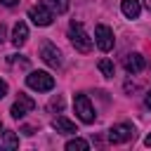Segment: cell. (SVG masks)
<instances>
[{"instance_id": "obj_8", "label": "cell", "mask_w": 151, "mask_h": 151, "mask_svg": "<svg viewBox=\"0 0 151 151\" xmlns=\"http://www.w3.org/2000/svg\"><path fill=\"white\" fill-rule=\"evenodd\" d=\"M40 57H42V61H45L47 66H52V68H59V66H61V52H59L52 42H42Z\"/></svg>"}, {"instance_id": "obj_15", "label": "cell", "mask_w": 151, "mask_h": 151, "mask_svg": "<svg viewBox=\"0 0 151 151\" xmlns=\"http://www.w3.org/2000/svg\"><path fill=\"white\" fill-rule=\"evenodd\" d=\"M90 149V144L85 142V139H71V142H66V151H87Z\"/></svg>"}, {"instance_id": "obj_18", "label": "cell", "mask_w": 151, "mask_h": 151, "mask_svg": "<svg viewBox=\"0 0 151 151\" xmlns=\"http://www.w3.org/2000/svg\"><path fill=\"white\" fill-rule=\"evenodd\" d=\"M5 94H7V83H5L2 78H0V99H2Z\"/></svg>"}, {"instance_id": "obj_21", "label": "cell", "mask_w": 151, "mask_h": 151, "mask_svg": "<svg viewBox=\"0 0 151 151\" xmlns=\"http://www.w3.org/2000/svg\"><path fill=\"white\" fill-rule=\"evenodd\" d=\"M144 7H146V9L151 12V0H144Z\"/></svg>"}, {"instance_id": "obj_11", "label": "cell", "mask_w": 151, "mask_h": 151, "mask_svg": "<svg viewBox=\"0 0 151 151\" xmlns=\"http://www.w3.org/2000/svg\"><path fill=\"white\" fill-rule=\"evenodd\" d=\"M26 40H28V26H26L24 21H17L14 28H12V42H14L17 47H21Z\"/></svg>"}, {"instance_id": "obj_5", "label": "cell", "mask_w": 151, "mask_h": 151, "mask_svg": "<svg viewBox=\"0 0 151 151\" xmlns=\"http://www.w3.org/2000/svg\"><path fill=\"white\" fill-rule=\"evenodd\" d=\"M109 142L111 144H125V142H130L132 137H134V127L130 125V123H118V125H113L111 130H109Z\"/></svg>"}, {"instance_id": "obj_2", "label": "cell", "mask_w": 151, "mask_h": 151, "mask_svg": "<svg viewBox=\"0 0 151 151\" xmlns=\"http://www.w3.org/2000/svg\"><path fill=\"white\" fill-rule=\"evenodd\" d=\"M26 85L35 92H50L54 87V78L47 73V71H31L26 76Z\"/></svg>"}, {"instance_id": "obj_9", "label": "cell", "mask_w": 151, "mask_h": 151, "mask_svg": "<svg viewBox=\"0 0 151 151\" xmlns=\"http://www.w3.org/2000/svg\"><path fill=\"white\" fill-rule=\"evenodd\" d=\"M123 66H125V71L127 73H142L144 71V66H146V59L139 54V52H132V54H127L125 57V61H123Z\"/></svg>"}, {"instance_id": "obj_12", "label": "cell", "mask_w": 151, "mask_h": 151, "mask_svg": "<svg viewBox=\"0 0 151 151\" xmlns=\"http://www.w3.org/2000/svg\"><path fill=\"white\" fill-rule=\"evenodd\" d=\"M17 146H19V137H17V132L5 130V132L0 134V151H14Z\"/></svg>"}, {"instance_id": "obj_17", "label": "cell", "mask_w": 151, "mask_h": 151, "mask_svg": "<svg viewBox=\"0 0 151 151\" xmlns=\"http://www.w3.org/2000/svg\"><path fill=\"white\" fill-rule=\"evenodd\" d=\"M64 109V99L61 97H52V101H50V111H61Z\"/></svg>"}, {"instance_id": "obj_3", "label": "cell", "mask_w": 151, "mask_h": 151, "mask_svg": "<svg viewBox=\"0 0 151 151\" xmlns=\"http://www.w3.org/2000/svg\"><path fill=\"white\" fill-rule=\"evenodd\" d=\"M73 109H76V113H78V118H80L83 123H94L97 113H94V106L90 104V97H87V94H76Z\"/></svg>"}, {"instance_id": "obj_14", "label": "cell", "mask_w": 151, "mask_h": 151, "mask_svg": "<svg viewBox=\"0 0 151 151\" xmlns=\"http://www.w3.org/2000/svg\"><path fill=\"white\" fill-rule=\"evenodd\" d=\"M42 5H47L54 14H64L68 9V0H42Z\"/></svg>"}, {"instance_id": "obj_7", "label": "cell", "mask_w": 151, "mask_h": 151, "mask_svg": "<svg viewBox=\"0 0 151 151\" xmlns=\"http://www.w3.org/2000/svg\"><path fill=\"white\" fill-rule=\"evenodd\" d=\"M35 109V101L28 97V94H24V92H19V97H17V101L12 104V109H9V113H12V118H24L26 113H31Z\"/></svg>"}, {"instance_id": "obj_19", "label": "cell", "mask_w": 151, "mask_h": 151, "mask_svg": "<svg viewBox=\"0 0 151 151\" xmlns=\"http://www.w3.org/2000/svg\"><path fill=\"white\" fill-rule=\"evenodd\" d=\"M19 0H0V5H5V7H14Z\"/></svg>"}, {"instance_id": "obj_10", "label": "cell", "mask_w": 151, "mask_h": 151, "mask_svg": "<svg viewBox=\"0 0 151 151\" xmlns=\"http://www.w3.org/2000/svg\"><path fill=\"white\" fill-rule=\"evenodd\" d=\"M52 127H54L57 132H61V134H76V132H78V130H76V123L68 120L66 116H57V118L52 120Z\"/></svg>"}, {"instance_id": "obj_13", "label": "cell", "mask_w": 151, "mask_h": 151, "mask_svg": "<svg viewBox=\"0 0 151 151\" xmlns=\"http://www.w3.org/2000/svg\"><path fill=\"white\" fill-rule=\"evenodd\" d=\"M120 9L127 19H137L142 12V5H139V0H120Z\"/></svg>"}, {"instance_id": "obj_23", "label": "cell", "mask_w": 151, "mask_h": 151, "mask_svg": "<svg viewBox=\"0 0 151 151\" xmlns=\"http://www.w3.org/2000/svg\"><path fill=\"white\" fill-rule=\"evenodd\" d=\"M5 38V26H0V40Z\"/></svg>"}, {"instance_id": "obj_22", "label": "cell", "mask_w": 151, "mask_h": 151, "mask_svg": "<svg viewBox=\"0 0 151 151\" xmlns=\"http://www.w3.org/2000/svg\"><path fill=\"white\" fill-rule=\"evenodd\" d=\"M144 144H146V146H151V134H146V139H144Z\"/></svg>"}, {"instance_id": "obj_4", "label": "cell", "mask_w": 151, "mask_h": 151, "mask_svg": "<svg viewBox=\"0 0 151 151\" xmlns=\"http://www.w3.org/2000/svg\"><path fill=\"white\" fill-rule=\"evenodd\" d=\"M94 42H97V47L101 52H111L113 50V42H116L113 31L109 26H104V24H97L94 26Z\"/></svg>"}, {"instance_id": "obj_16", "label": "cell", "mask_w": 151, "mask_h": 151, "mask_svg": "<svg viewBox=\"0 0 151 151\" xmlns=\"http://www.w3.org/2000/svg\"><path fill=\"white\" fill-rule=\"evenodd\" d=\"M99 71H101V76L104 78H113V61L111 59H99Z\"/></svg>"}, {"instance_id": "obj_6", "label": "cell", "mask_w": 151, "mask_h": 151, "mask_svg": "<svg viewBox=\"0 0 151 151\" xmlns=\"http://www.w3.org/2000/svg\"><path fill=\"white\" fill-rule=\"evenodd\" d=\"M28 19L35 24V26H50L52 24V19H54V12L47 7V5H35V7H31L28 9Z\"/></svg>"}, {"instance_id": "obj_1", "label": "cell", "mask_w": 151, "mask_h": 151, "mask_svg": "<svg viewBox=\"0 0 151 151\" xmlns=\"http://www.w3.org/2000/svg\"><path fill=\"white\" fill-rule=\"evenodd\" d=\"M68 38H71V42H73V47L78 50V52H83V54H87V52H92V38L87 35V31H85V26L80 24V21H71V26H68Z\"/></svg>"}, {"instance_id": "obj_20", "label": "cell", "mask_w": 151, "mask_h": 151, "mask_svg": "<svg viewBox=\"0 0 151 151\" xmlns=\"http://www.w3.org/2000/svg\"><path fill=\"white\" fill-rule=\"evenodd\" d=\"M144 104H146V109H151V92H146V97H144Z\"/></svg>"}]
</instances>
